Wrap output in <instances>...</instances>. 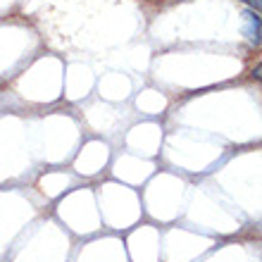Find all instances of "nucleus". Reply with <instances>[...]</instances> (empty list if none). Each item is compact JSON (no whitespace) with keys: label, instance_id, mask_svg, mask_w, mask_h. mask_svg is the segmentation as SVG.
<instances>
[{"label":"nucleus","instance_id":"nucleus-3","mask_svg":"<svg viewBox=\"0 0 262 262\" xmlns=\"http://www.w3.org/2000/svg\"><path fill=\"white\" fill-rule=\"evenodd\" d=\"M260 69H262V67H260V64H257V67H255V72H253V79H260Z\"/></svg>","mask_w":262,"mask_h":262},{"label":"nucleus","instance_id":"nucleus-2","mask_svg":"<svg viewBox=\"0 0 262 262\" xmlns=\"http://www.w3.org/2000/svg\"><path fill=\"white\" fill-rule=\"evenodd\" d=\"M246 3H250V5L255 7V10H260V0H246Z\"/></svg>","mask_w":262,"mask_h":262},{"label":"nucleus","instance_id":"nucleus-1","mask_svg":"<svg viewBox=\"0 0 262 262\" xmlns=\"http://www.w3.org/2000/svg\"><path fill=\"white\" fill-rule=\"evenodd\" d=\"M246 21H248V27H246V34H248L250 41L260 43V17H257V12H246Z\"/></svg>","mask_w":262,"mask_h":262}]
</instances>
